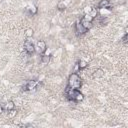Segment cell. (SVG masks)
Here are the masks:
<instances>
[{
	"label": "cell",
	"instance_id": "obj_17",
	"mask_svg": "<svg viewBox=\"0 0 128 128\" xmlns=\"http://www.w3.org/2000/svg\"><path fill=\"white\" fill-rule=\"evenodd\" d=\"M91 10H92V7H85V9H84L85 14H86V13H89Z\"/></svg>",
	"mask_w": 128,
	"mask_h": 128
},
{
	"label": "cell",
	"instance_id": "obj_7",
	"mask_svg": "<svg viewBox=\"0 0 128 128\" xmlns=\"http://www.w3.org/2000/svg\"><path fill=\"white\" fill-rule=\"evenodd\" d=\"M80 24H81L86 30L90 29V28L93 26V22H92V21H89V20H87V19H85V18H82V19L80 20Z\"/></svg>",
	"mask_w": 128,
	"mask_h": 128
},
{
	"label": "cell",
	"instance_id": "obj_10",
	"mask_svg": "<svg viewBox=\"0 0 128 128\" xmlns=\"http://www.w3.org/2000/svg\"><path fill=\"white\" fill-rule=\"evenodd\" d=\"M37 7L36 6H30V7H27V13H28V15L29 16H33V15H35L36 13H37Z\"/></svg>",
	"mask_w": 128,
	"mask_h": 128
},
{
	"label": "cell",
	"instance_id": "obj_12",
	"mask_svg": "<svg viewBox=\"0 0 128 128\" xmlns=\"http://www.w3.org/2000/svg\"><path fill=\"white\" fill-rule=\"evenodd\" d=\"M103 75H104V72H103L102 69H96V70L94 71V73H93V77H95V78L102 77Z\"/></svg>",
	"mask_w": 128,
	"mask_h": 128
},
{
	"label": "cell",
	"instance_id": "obj_1",
	"mask_svg": "<svg viewBox=\"0 0 128 128\" xmlns=\"http://www.w3.org/2000/svg\"><path fill=\"white\" fill-rule=\"evenodd\" d=\"M81 86H82V81H81V78L78 75V73L77 72H73L72 74H70L69 78H68V84H67L66 88L80 90Z\"/></svg>",
	"mask_w": 128,
	"mask_h": 128
},
{
	"label": "cell",
	"instance_id": "obj_4",
	"mask_svg": "<svg viewBox=\"0 0 128 128\" xmlns=\"http://www.w3.org/2000/svg\"><path fill=\"white\" fill-rule=\"evenodd\" d=\"M24 50L27 52V54H33L35 52V46L31 40H26L24 42Z\"/></svg>",
	"mask_w": 128,
	"mask_h": 128
},
{
	"label": "cell",
	"instance_id": "obj_15",
	"mask_svg": "<svg viewBox=\"0 0 128 128\" xmlns=\"http://www.w3.org/2000/svg\"><path fill=\"white\" fill-rule=\"evenodd\" d=\"M57 8H58L59 10H65V9H66V5H65V3L62 1V2H60V3L58 4Z\"/></svg>",
	"mask_w": 128,
	"mask_h": 128
},
{
	"label": "cell",
	"instance_id": "obj_8",
	"mask_svg": "<svg viewBox=\"0 0 128 128\" xmlns=\"http://www.w3.org/2000/svg\"><path fill=\"white\" fill-rule=\"evenodd\" d=\"M97 7L99 9H107L110 7V1L109 0H100Z\"/></svg>",
	"mask_w": 128,
	"mask_h": 128
},
{
	"label": "cell",
	"instance_id": "obj_11",
	"mask_svg": "<svg viewBox=\"0 0 128 128\" xmlns=\"http://www.w3.org/2000/svg\"><path fill=\"white\" fill-rule=\"evenodd\" d=\"M50 57H51V55L42 54V56H41V62H42L43 64H48L49 61H50Z\"/></svg>",
	"mask_w": 128,
	"mask_h": 128
},
{
	"label": "cell",
	"instance_id": "obj_18",
	"mask_svg": "<svg viewBox=\"0 0 128 128\" xmlns=\"http://www.w3.org/2000/svg\"><path fill=\"white\" fill-rule=\"evenodd\" d=\"M3 113V107L0 105V114H2Z\"/></svg>",
	"mask_w": 128,
	"mask_h": 128
},
{
	"label": "cell",
	"instance_id": "obj_14",
	"mask_svg": "<svg viewBox=\"0 0 128 128\" xmlns=\"http://www.w3.org/2000/svg\"><path fill=\"white\" fill-rule=\"evenodd\" d=\"M25 36L28 37V38L32 37V36H33V30H32V29H27V30L25 31Z\"/></svg>",
	"mask_w": 128,
	"mask_h": 128
},
{
	"label": "cell",
	"instance_id": "obj_6",
	"mask_svg": "<svg viewBox=\"0 0 128 128\" xmlns=\"http://www.w3.org/2000/svg\"><path fill=\"white\" fill-rule=\"evenodd\" d=\"M36 46H37L38 51H39L41 54H44V53H45V51H46V49H47V46H46V43H45L43 40H39V41H37Z\"/></svg>",
	"mask_w": 128,
	"mask_h": 128
},
{
	"label": "cell",
	"instance_id": "obj_16",
	"mask_svg": "<svg viewBox=\"0 0 128 128\" xmlns=\"http://www.w3.org/2000/svg\"><path fill=\"white\" fill-rule=\"evenodd\" d=\"M127 36H128V35H127V33H125V34H124V36L122 37L121 41H122L123 43H126V42H127Z\"/></svg>",
	"mask_w": 128,
	"mask_h": 128
},
{
	"label": "cell",
	"instance_id": "obj_3",
	"mask_svg": "<svg viewBox=\"0 0 128 128\" xmlns=\"http://www.w3.org/2000/svg\"><path fill=\"white\" fill-rule=\"evenodd\" d=\"M38 85V82L35 80H28L23 86H22V90L23 91H32L33 89H35Z\"/></svg>",
	"mask_w": 128,
	"mask_h": 128
},
{
	"label": "cell",
	"instance_id": "obj_2",
	"mask_svg": "<svg viewBox=\"0 0 128 128\" xmlns=\"http://www.w3.org/2000/svg\"><path fill=\"white\" fill-rule=\"evenodd\" d=\"M65 96L68 100L73 101V102H80L84 99V95L79 91L75 89H69L66 88L65 90Z\"/></svg>",
	"mask_w": 128,
	"mask_h": 128
},
{
	"label": "cell",
	"instance_id": "obj_5",
	"mask_svg": "<svg viewBox=\"0 0 128 128\" xmlns=\"http://www.w3.org/2000/svg\"><path fill=\"white\" fill-rule=\"evenodd\" d=\"M74 28H75V32H76L77 35H83V34H85L86 31H87V30L80 24V22H76Z\"/></svg>",
	"mask_w": 128,
	"mask_h": 128
},
{
	"label": "cell",
	"instance_id": "obj_13",
	"mask_svg": "<svg viewBox=\"0 0 128 128\" xmlns=\"http://www.w3.org/2000/svg\"><path fill=\"white\" fill-rule=\"evenodd\" d=\"M14 108H15V104H14V102L11 101V100L8 101L7 104H6V110H7V111H13Z\"/></svg>",
	"mask_w": 128,
	"mask_h": 128
},
{
	"label": "cell",
	"instance_id": "obj_9",
	"mask_svg": "<svg viewBox=\"0 0 128 128\" xmlns=\"http://www.w3.org/2000/svg\"><path fill=\"white\" fill-rule=\"evenodd\" d=\"M88 66V63L85 60H80L77 64H76V68H75V72L78 70H83Z\"/></svg>",
	"mask_w": 128,
	"mask_h": 128
}]
</instances>
